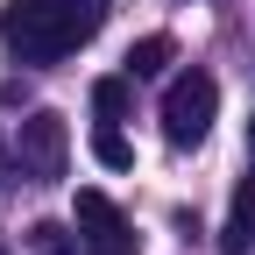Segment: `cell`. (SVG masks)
Segmentation results:
<instances>
[{
    "label": "cell",
    "mask_w": 255,
    "mask_h": 255,
    "mask_svg": "<svg viewBox=\"0 0 255 255\" xmlns=\"http://www.w3.org/2000/svg\"><path fill=\"white\" fill-rule=\"evenodd\" d=\"M36 248H43V255H64V248H71V234H64L57 220H43V227H36Z\"/></svg>",
    "instance_id": "9c48e42d"
},
{
    "label": "cell",
    "mask_w": 255,
    "mask_h": 255,
    "mask_svg": "<svg viewBox=\"0 0 255 255\" xmlns=\"http://www.w3.org/2000/svg\"><path fill=\"white\" fill-rule=\"evenodd\" d=\"M14 156H21V177L28 184H57L64 163H71V128L57 114H28L21 135H14Z\"/></svg>",
    "instance_id": "3957f363"
},
{
    "label": "cell",
    "mask_w": 255,
    "mask_h": 255,
    "mask_svg": "<svg viewBox=\"0 0 255 255\" xmlns=\"http://www.w3.org/2000/svg\"><path fill=\"white\" fill-rule=\"evenodd\" d=\"M248 149H255V121H248Z\"/></svg>",
    "instance_id": "8fae6325"
},
{
    "label": "cell",
    "mask_w": 255,
    "mask_h": 255,
    "mask_svg": "<svg viewBox=\"0 0 255 255\" xmlns=\"http://www.w3.org/2000/svg\"><path fill=\"white\" fill-rule=\"evenodd\" d=\"M213 114H220V85H213L206 71H184V78H170V92H163V135H170L177 149L206 142Z\"/></svg>",
    "instance_id": "7a4b0ae2"
},
{
    "label": "cell",
    "mask_w": 255,
    "mask_h": 255,
    "mask_svg": "<svg viewBox=\"0 0 255 255\" xmlns=\"http://www.w3.org/2000/svg\"><path fill=\"white\" fill-rule=\"evenodd\" d=\"M0 255H7V241H0Z\"/></svg>",
    "instance_id": "7c38bea8"
},
{
    "label": "cell",
    "mask_w": 255,
    "mask_h": 255,
    "mask_svg": "<svg viewBox=\"0 0 255 255\" xmlns=\"http://www.w3.org/2000/svg\"><path fill=\"white\" fill-rule=\"evenodd\" d=\"M170 57H177L170 36H142L135 50H128V78H163V71H170Z\"/></svg>",
    "instance_id": "52a82bcc"
},
{
    "label": "cell",
    "mask_w": 255,
    "mask_h": 255,
    "mask_svg": "<svg viewBox=\"0 0 255 255\" xmlns=\"http://www.w3.org/2000/svg\"><path fill=\"white\" fill-rule=\"evenodd\" d=\"M114 0H7L0 7V43L21 64H64L71 50H85L100 36Z\"/></svg>",
    "instance_id": "6da1fadb"
},
{
    "label": "cell",
    "mask_w": 255,
    "mask_h": 255,
    "mask_svg": "<svg viewBox=\"0 0 255 255\" xmlns=\"http://www.w3.org/2000/svg\"><path fill=\"white\" fill-rule=\"evenodd\" d=\"M128 107H135V78H128V71L92 85V114H100L107 128H121V121H128Z\"/></svg>",
    "instance_id": "8992f818"
},
{
    "label": "cell",
    "mask_w": 255,
    "mask_h": 255,
    "mask_svg": "<svg viewBox=\"0 0 255 255\" xmlns=\"http://www.w3.org/2000/svg\"><path fill=\"white\" fill-rule=\"evenodd\" d=\"M248 241H255V177L234 184V213L220 227V255H248Z\"/></svg>",
    "instance_id": "5b68a950"
},
{
    "label": "cell",
    "mask_w": 255,
    "mask_h": 255,
    "mask_svg": "<svg viewBox=\"0 0 255 255\" xmlns=\"http://www.w3.org/2000/svg\"><path fill=\"white\" fill-rule=\"evenodd\" d=\"M0 170H7V142H0Z\"/></svg>",
    "instance_id": "30bf717a"
},
{
    "label": "cell",
    "mask_w": 255,
    "mask_h": 255,
    "mask_svg": "<svg viewBox=\"0 0 255 255\" xmlns=\"http://www.w3.org/2000/svg\"><path fill=\"white\" fill-rule=\"evenodd\" d=\"M92 156H100L107 170H128V163H135V149H128L121 128H107V121H100V135H92Z\"/></svg>",
    "instance_id": "ba28073f"
},
{
    "label": "cell",
    "mask_w": 255,
    "mask_h": 255,
    "mask_svg": "<svg viewBox=\"0 0 255 255\" xmlns=\"http://www.w3.org/2000/svg\"><path fill=\"white\" fill-rule=\"evenodd\" d=\"M78 241L92 255H142V234L107 191H78Z\"/></svg>",
    "instance_id": "277c9868"
}]
</instances>
